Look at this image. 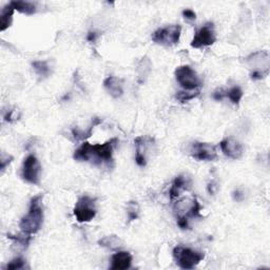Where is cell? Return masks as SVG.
Here are the masks:
<instances>
[{
	"instance_id": "1",
	"label": "cell",
	"mask_w": 270,
	"mask_h": 270,
	"mask_svg": "<svg viewBox=\"0 0 270 270\" xmlns=\"http://www.w3.org/2000/svg\"><path fill=\"white\" fill-rule=\"evenodd\" d=\"M119 143L117 138H111L103 144L91 145L84 142L81 146L75 150L73 158L77 161H94L95 165L102 163L110 164L113 161V151Z\"/></svg>"
},
{
	"instance_id": "2",
	"label": "cell",
	"mask_w": 270,
	"mask_h": 270,
	"mask_svg": "<svg viewBox=\"0 0 270 270\" xmlns=\"http://www.w3.org/2000/svg\"><path fill=\"white\" fill-rule=\"evenodd\" d=\"M202 206L196 196L183 198L173 206V213L177 218V224L182 230H187L190 227V220L202 219Z\"/></svg>"
},
{
	"instance_id": "3",
	"label": "cell",
	"mask_w": 270,
	"mask_h": 270,
	"mask_svg": "<svg viewBox=\"0 0 270 270\" xmlns=\"http://www.w3.org/2000/svg\"><path fill=\"white\" fill-rule=\"evenodd\" d=\"M42 194H38L32 197L28 213L20 220L19 228L22 232L27 234L37 233L43 224V209L41 206Z\"/></svg>"
},
{
	"instance_id": "4",
	"label": "cell",
	"mask_w": 270,
	"mask_h": 270,
	"mask_svg": "<svg viewBox=\"0 0 270 270\" xmlns=\"http://www.w3.org/2000/svg\"><path fill=\"white\" fill-rule=\"evenodd\" d=\"M173 259L182 269H193L205 259V253L185 246H177L173 249Z\"/></svg>"
},
{
	"instance_id": "5",
	"label": "cell",
	"mask_w": 270,
	"mask_h": 270,
	"mask_svg": "<svg viewBox=\"0 0 270 270\" xmlns=\"http://www.w3.org/2000/svg\"><path fill=\"white\" fill-rule=\"evenodd\" d=\"M246 63L251 68L250 78L261 80L269 73V53L268 51H257L246 58Z\"/></svg>"
},
{
	"instance_id": "6",
	"label": "cell",
	"mask_w": 270,
	"mask_h": 270,
	"mask_svg": "<svg viewBox=\"0 0 270 270\" xmlns=\"http://www.w3.org/2000/svg\"><path fill=\"white\" fill-rule=\"evenodd\" d=\"M174 75L175 79H177L184 91H201V87L203 85L202 80L190 66L184 65L178 67L177 70H175Z\"/></svg>"
},
{
	"instance_id": "7",
	"label": "cell",
	"mask_w": 270,
	"mask_h": 270,
	"mask_svg": "<svg viewBox=\"0 0 270 270\" xmlns=\"http://www.w3.org/2000/svg\"><path fill=\"white\" fill-rule=\"evenodd\" d=\"M96 198L83 195L77 199L73 209V214L78 223L91 222L96 217Z\"/></svg>"
},
{
	"instance_id": "8",
	"label": "cell",
	"mask_w": 270,
	"mask_h": 270,
	"mask_svg": "<svg viewBox=\"0 0 270 270\" xmlns=\"http://www.w3.org/2000/svg\"><path fill=\"white\" fill-rule=\"evenodd\" d=\"M182 35V27L180 25H172L165 28L157 29L152 34V41L164 46H172L180 42Z\"/></svg>"
},
{
	"instance_id": "9",
	"label": "cell",
	"mask_w": 270,
	"mask_h": 270,
	"mask_svg": "<svg viewBox=\"0 0 270 270\" xmlns=\"http://www.w3.org/2000/svg\"><path fill=\"white\" fill-rule=\"evenodd\" d=\"M41 172H42V167L38 158L33 154L27 156L25 161L22 164V169H21L22 180L31 185H39L41 180Z\"/></svg>"
},
{
	"instance_id": "10",
	"label": "cell",
	"mask_w": 270,
	"mask_h": 270,
	"mask_svg": "<svg viewBox=\"0 0 270 270\" xmlns=\"http://www.w3.org/2000/svg\"><path fill=\"white\" fill-rule=\"evenodd\" d=\"M217 41V33L212 22H207L194 34L191 46L194 49H202L212 45Z\"/></svg>"
},
{
	"instance_id": "11",
	"label": "cell",
	"mask_w": 270,
	"mask_h": 270,
	"mask_svg": "<svg viewBox=\"0 0 270 270\" xmlns=\"http://www.w3.org/2000/svg\"><path fill=\"white\" fill-rule=\"evenodd\" d=\"M135 143V163L139 167H146L148 163V155L155 145L154 138L150 136H137Z\"/></svg>"
},
{
	"instance_id": "12",
	"label": "cell",
	"mask_w": 270,
	"mask_h": 270,
	"mask_svg": "<svg viewBox=\"0 0 270 270\" xmlns=\"http://www.w3.org/2000/svg\"><path fill=\"white\" fill-rule=\"evenodd\" d=\"M190 155L197 161H212L218 158L217 146L210 143L194 142L190 148Z\"/></svg>"
},
{
	"instance_id": "13",
	"label": "cell",
	"mask_w": 270,
	"mask_h": 270,
	"mask_svg": "<svg viewBox=\"0 0 270 270\" xmlns=\"http://www.w3.org/2000/svg\"><path fill=\"white\" fill-rule=\"evenodd\" d=\"M220 147L224 155L231 159H239L244 154L243 144L233 136H229L223 139L220 143Z\"/></svg>"
},
{
	"instance_id": "14",
	"label": "cell",
	"mask_w": 270,
	"mask_h": 270,
	"mask_svg": "<svg viewBox=\"0 0 270 270\" xmlns=\"http://www.w3.org/2000/svg\"><path fill=\"white\" fill-rule=\"evenodd\" d=\"M193 182L190 175L188 174H180L172 182L171 188L169 190V196L171 201L177 199L183 192L190 191L192 188Z\"/></svg>"
},
{
	"instance_id": "15",
	"label": "cell",
	"mask_w": 270,
	"mask_h": 270,
	"mask_svg": "<svg viewBox=\"0 0 270 270\" xmlns=\"http://www.w3.org/2000/svg\"><path fill=\"white\" fill-rule=\"evenodd\" d=\"M132 261H133V256L130 252L119 250L111 257L110 268L112 270H126L131 267Z\"/></svg>"
},
{
	"instance_id": "16",
	"label": "cell",
	"mask_w": 270,
	"mask_h": 270,
	"mask_svg": "<svg viewBox=\"0 0 270 270\" xmlns=\"http://www.w3.org/2000/svg\"><path fill=\"white\" fill-rule=\"evenodd\" d=\"M103 88L107 90L110 96L113 98H120L124 95V83L123 79L119 77L108 76L107 78H104Z\"/></svg>"
},
{
	"instance_id": "17",
	"label": "cell",
	"mask_w": 270,
	"mask_h": 270,
	"mask_svg": "<svg viewBox=\"0 0 270 270\" xmlns=\"http://www.w3.org/2000/svg\"><path fill=\"white\" fill-rule=\"evenodd\" d=\"M101 123H102V120L99 119V117H93V120L91 121V124L88 127L87 130H83V129L77 128V127L73 128L72 129V135L75 138V140H77V142H79V140H86L87 138L91 137L94 128L100 125Z\"/></svg>"
},
{
	"instance_id": "18",
	"label": "cell",
	"mask_w": 270,
	"mask_h": 270,
	"mask_svg": "<svg viewBox=\"0 0 270 270\" xmlns=\"http://www.w3.org/2000/svg\"><path fill=\"white\" fill-rule=\"evenodd\" d=\"M98 245L100 247L107 248L110 250H121V248L124 246V243L121 238H119L115 234H111V236H105L101 238L98 241Z\"/></svg>"
},
{
	"instance_id": "19",
	"label": "cell",
	"mask_w": 270,
	"mask_h": 270,
	"mask_svg": "<svg viewBox=\"0 0 270 270\" xmlns=\"http://www.w3.org/2000/svg\"><path fill=\"white\" fill-rule=\"evenodd\" d=\"M151 69H152V63L149 60L147 56L143 57L142 60L139 61L137 67H136V73H137V80L139 84H143L145 83L146 78L148 77V75L151 72Z\"/></svg>"
},
{
	"instance_id": "20",
	"label": "cell",
	"mask_w": 270,
	"mask_h": 270,
	"mask_svg": "<svg viewBox=\"0 0 270 270\" xmlns=\"http://www.w3.org/2000/svg\"><path fill=\"white\" fill-rule=\"evenodd\" d=\"M10 5L21 14L33 15L37 12V5L31 2H11Z\"/></svg>"
},
{
	"instance_id": "21",
	"label": "cell",
	"mask_w": 270,
	"mask_h": 270,
	"mask_svg": "<svg viewBox=\"0 0 270 270\" xmlns=\"http://www.w3.org/2000/svg\"><path fill=\"white\" fill-rule=\"evenodd\" d=\"M15 10L10 5V3L3 8L2 14H0V22H2V26H0V30L3 32L9 29L12 25V19H13V14Z\"/></svg>"
},
{
	"instance_id": "22",
	"label": "cell",
	"mask_w": 270,
	"mask_h": 270,
	"mask_svg": "<svg viewBox=\"0 0 270 270\" xmlns=\"http://www.w3.org/2000/svg\"><path fill=\"white\" fill-rule=\"evenodd\" d=\"M8 239L14 242V246H16L17 249L26 250L29 247L32 237L30 236V234L22 232L21 234H17V236H12V234H8Z\"/></svg>"
},
{
	"instance_id": "23",
	"label": "cell",
	"mask_w": 270,
	"mask_h": 270,
	"mask_svg": "<svg viewBox=\"0 0 270 270\" xmlns=\"http://www.w3.org/2000/svg\"><path fill=\"white\" fill-rule=\"evenodd\" d=\"M32 68L38 76L40 77H49L51 74V67L49 62L46 61H35L32 63Z\"/></svg>"
},
{
	"instance_id": "24",
	"label": "cell",
	"mask_w": 270,
	"mask_h": 270,
	"mask_svg": "<svg viewBox=\"0 0 270 270\" xmlns=\"http://www.w3.org/2000/svg\"><path fill=\"white\" fill-rule=\"evenodd\" d=\"M140 208L137 202L130 201L127 204V224H131L132 222L138 219Z\"/></svg>"
},
{
	"instance_id": "25",
	"label": "cell",
	"mask_w": 270,
	"mask_h": 270,
	"mask_svg": "<svg viewBox=\"0 0 270 270\" xmlns=\"http://www.w3.org/2000/svg\"><path fill=\"white\" fill-rule=\"evenodd\" d=\"M244 96V92L240 87H232L225 90V98H228L232 103L239 104Z\"/></svg>"
},
{
	"instance_id": "26",
	"label": "cell",
	"mask_w": 270,
	"mask_h": 270,
	"mask_svg": "<svg viewBox=\"0 0 270 270\" xmlns=\"http://www.w3.org/2000/svg\"><path fill=\"white\" fill-rule=\"evenodd\" d=\"M199 92L201 91H193V92H189V91H181L177 94V99L181 102H188L190 101L191 99H194L195 97H197L199 95Z\"/></svg>"
},
{
	"instance_id": "27",
	"label": "cell",
	"mask_w": 270,
	"mask_h": 270,
	"mask_svg": "<svg viewBox=\"0 0 270 270\" xmlns=\"http://www.w3.org/2000/svg\"><path fill=\"white\" fill-rule=\"evenodd\" d=\"M26 264H27V261L23 259V257L21 256H17L15 257V259L12 260L11 262H9L6 266V269L7 270H11V269H13V270H16V269H23L26 267Z\"/></svg>"
},
{
	"instance_id": "28",
	"label": "cell",
	"mask_w": 270,
	"mask_h": 270,
	"mask_svg": "<svg viewBox=\"0 0 270 270\" xmlns=\"http://www.w3.org/2000/svg\"><path fill=\"white\" fill-rule=\"evenodd\" d=\"M182 15H183V17H184L185 20L190 21V22H192V21H194L196 19V13H195V12L193 10H191V9H186V10H184L182 12Z\"/></svg>"
},
{
	"instance_id": "29",
	"label": "cell",
	"mask_w": 270,
	"mask_h": 270,
	"mask_svg": "<svg viewBox=\"0 0 270 270\" xmlns=\"http://www.w3.org/2000/svg\"><path fill=\"white\" fill-rule=\"evenodd\" d=\"M14 157L12 155H9V154H5L3 153L2 155V160H0V164H2V172L4 173L5 170L7 169V167L10 165V164L13 161Z\"/></svg>"
},
{
	"instance_id": "30",
	"label": "cell",
	"mask_w": 270,
	"mask_h": 270,
	"mask_svg": "<svg viewBox=\"0 0 270 270\" xmlns=\"http://www.w3.org/2000/svg\"><path fill=\"white\" fill-rule=\"evenodd\" d=\"M219 190V183L217 180H211L207 185V191L210 195H214Z\"/></svg>"
},
{
	"instance_id": "31",
	"label": "cell",
	"mask_w": 270,
	"mask_h": 270,
	"mask_svg": "<svg viewBox=\"0 0 270 270\" xmlns=\"http://www.w3.org/2000/svg\"><path fill=\"white\" fill-rule=\"evenodd\" d=\"M225 98V90L224 89H218L213 93V99L221 101Z\"/></svg>"
},
{
	"instance_id": "32",
	"label": "cell",
	"mask_w": 270,
	"mask_h": 270,
	"mask_svg": "<svg viewBox=\"0 0 270 270\" xmlns=\"http://www.w3.org/2000/svg\"><path fill=\"white\" fill-rule=\"evenodd\" d=\"M232 197H233V199L236 202H242L244 199V197H245V195H244V192L241 191V190H234L232 192Z\"/></svg>"
},
{
	"instance_id": "33",
	"label": "cell",
	"mask_w": 270,
	"mask_h": 270,
	"mask_svg": "<svg viewBox=\"0 0 270 270\" xmlns=\"http://www.w3.org/2000/svg\"><path fill=\"white\" fill-rule=\"evenodd\" d=\"M98 37V35L96 32H89L87 35V40L89 42H95Z\"/></svg>"
}]
</instances>
